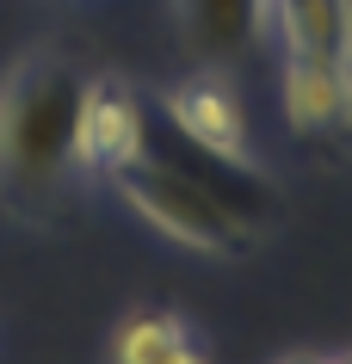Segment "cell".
I'll list each match as a JSON object with an SVG mask.
<instances>
[{
  "label": "cell",
  "mask_w": 352,
  "mask_h": 364,
  "mask_svg": "<svg viewBox=\"0 0 352 364\" xmlns=\"http://www.w3.org/2000/svg\"><path fill=\"white\" fill-rule=\"evenodd\" d=\"M80 68L56 50H25L0 75V204L25 223L56 216L75 179Z\"/></svg>",
  "instance_id": "cell-1"
},
{
  "label": "cell",
  "mask_w": 352,
  "mask_h": 364,
  "mask_svg": "<svg viewBox=\"0 0 352 364\" xmlns=\"http://www.w3.org/2000/svg\"><path fill=\"white\" fill-rule=\"evenodd\" d=\"M117 198L149 223L155 235H167L174 247L186 253H210V259H235V253H254L260 247V223L235 210L229 198L216 192L210 179L174 149V136L161 142L155 124H149V149L130 161V167L112 173Z\"/></svg>",
  "instance_id": "cell-2"
},
{
  "label": "cell",
  "mask_w": 352,
  "mask_h": 364,
  "mask_svg": "<svg viewBox=\"0 0 352 364\" xmlns=\"http://www.w3.org/2000/svg\"><path fill=\"white\" fill-rule=\"evenodd\" d=\"M149 149V105L130 80L87 75L80 80V112H75V173L112 179Z\"/></svg>",
  "instance_id": "cell-3"
},
{
  "label": "cell",
  "mask_w": 352,
  "mask_h": 364,
  "mask_svg": "<svg viewBox=\"0 0 352 364\" xmlns=\"http://www.w3.org/2000/svg\"><path fill=\"white\" fill-rule=\"evenodd\" d=\"M161 112H167V130L192 149L216 154V161H235V167H254V142H247V112L235 87L216 68L204 75H186L161 93Z\"/></svg>",
  "instance_id": "cell-4"
},
{
  "label": "cell",
  "mask_w": 352,
  "mask_h": 364,
  "mask_svg": "<svg viewBox=\"0 0 352 364\" xmlns=\"http://www.w3.org/2000/svg\"><path fill=\"white\" fill-rule=\"evenodd\" d=\"M278 99L291 130L315 149H346L352 142V68L346 62H284Z\"/></svg>",
  "instance_id": "cell-5"
},
{
  "label": "cell",
  "mask_w": 352,
  "mask_h": 364,
  "mask_svg": "<svg viewBox=\"0 0 352 364\" xmlns=\"http://www.w3.org/2000/svg\"><path fill=\"white\" fill-rule=\"evenodd\" d=\"M284 62H346L352 68V0H266Z\"/></svg>",
  "instance_id": "cell-6"
},
{
  "label": "cell",
  "mask_w": 352,
  "mask_h": 364,
  "mask_svg": "<svg viewBox=\"0 0 352 364\" xmlns=\"http://www.w3.org/2000/svg\"><path fill=\"white\" fill-rule=\"evenodd\" d=\"M174 19L186 25V43L210 62H235L266 38V0H174Z\"/></svg>",
  "instance_id": "cell-7"
},
{
  "label": "cell",
  "mask_w": 352,
  "mask_h": 364,
  "mask_svg": "<svg viewBox=\"0 0 352 364\" xmlns=\"http://www.w3.org/2000/svg\"><path fill=\"white\" fill-rule=\"evenodd\" d=\"M112 364H210L204 346L192 340V327L167 315V309H137L117 327L112 340Z\"/></svg>",
  "instance_id": "cell-8"
},
{
  "label": "cell",
  "mask_w": 352,
  "mask_h": 364,
  "mask_svg": "<svg viewBox=\"0 0 352 364\" xmlns=\"http://www.w3.org/2000/svg\"><path fill=\"white\" fill-rule=\"evenodd\" d=\"M272 364H352V352H284Z\"/></svg>",
  "instance_id": "cell-9"
}]
</instances>
